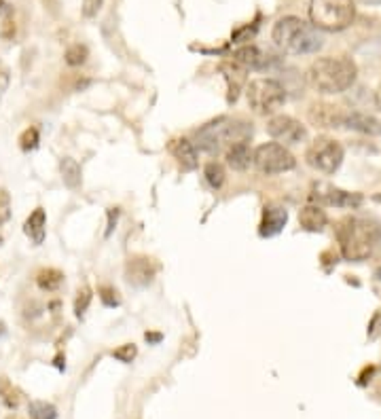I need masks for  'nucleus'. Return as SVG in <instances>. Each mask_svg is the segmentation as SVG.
<instances>
[{"label":"nucleus","instance_id":"1","mask_svg":"<svg viewBox=\"0 0 381 419\" xmlns=\"http://www.w3.org/2000/svg\"><path fill=\"white\" fill-rule=\"evenodd\" d=\"M337 239L341 246V254L347 261L360 263L375 252L381 239V229L369 218L347 216L337 227Z\"/></svg>","mask_w":381,"mask_h":419},{"label":"nucleus","instance_id":"2","mask_svg":"<svg viewBox=\"0 0 381 419\" xmlns=\"http://www.w3.org/2000/svg\"><path fill=\"white\" fill-rule=\"evenodd\" d=\"M271 36H273V43L282 49V51L292 53V56L316 53L324 45L322 32L316 26H312V23L303 21L301 17H295V15L277 19Z\"/></svg>","mask_w":381,"mask_h":419},{"label":"nucleus","instance_id":"3","mask_svg":"<svg viewBox=\"0 0 381 419\" xmlns=\"http://www.w3.org/2000/svg\"><path fill=\"white\" fill-rule=\"evenodd\" d=\"M356 81V64L347 58H320L308 70V83L318 93H343Z\"/></svg>","mask_w":381,"mask_h":419},{"label":"nucleus","instance_id":"4","mask_svg":"<svg viewBox=\"0 0 381 419\" xmlns=\"http://www.w3.org/2000/svg\"><path fill=\"white\" fill-rule=\"evenodd\" d=\"M252 138V128L244 121L220 117L216 121L206 123L195 134V142L199 149L208 153H220L222 149H229L238 142H248Z\"/></svg>","mask_w":381,"mask_h":419},{"label":"nucleus","instance_id":"5","mask_svg":"<svg viewBox=\"0 0 381 419\" xmlns=\"http://www.w3.org/2000/svg\"><path fill=\"white\" fill-rule=\"evenodd\" d=\"M312 26L326 32L345 30L356 17L354 0H312L310 3Z\"/></svg>","mask_w":381,"mask_h":419},{"label":"nucleus","instance_id":"6","mask_svg":"<svg viewBox=\"0 0 381 419\" xmlns=\"http://www.w3.org/2000/svg\"><path fill=\"white\" fill-rule=\"evenodd\" d=\"M246 95H248V106L261 117L273 115L279 106L286 102V89L273 79L252 81Z\"/></svg>","mask_w":381,"mask_h":419},{"label":"nucleus","instance_id":"7","mask_svg":"<svg viewBox=\"0 0 381 419\" xmlns=\"http://www.w3.org/2000/svg\"><path fill=\"white\" fill-rule=\"evenodd\" d=\"M252 163L257 165L261 174L271 176V174H284V171L292 169L297 165V159L279 142H265L257 146V151L252 153Z\"/></svg>","mask_w":381,"mask_h":419},{"label":"nucleus","instance_id":"8","mask_svg":"<svg viewBox=\"0 0 381 419\" xmlns=\"http://www.w3.org/2000/svg\"><path fill=\"white\" fill-rule=\"evenodd\" d=\"M305 159H308V163L314 169L322 171V174H333L343 163V146L333 138H326V136L316 138L308 149Z\"/></svg>","mask_w":381,"mask_h":419},{"label":"nucleus","instance_id":"9","mask_svg":"<svg viewBox=\"0 0 381 419\" xmlns=\"http://www.w3.org/2000/svg\"><path fill=\"white\" fill-rule=\"evenodd\" d=\"M267 132L273 140L282 142V146L286 144H301L305 138H308V132L301 125V123L292 117H286V115H279V117H273L269 123H267Z\"/></svg>","mask_w":381,"mask_h":419},{"label":"nucleus","instance_id":"10","mask_svg":"<svg viewBox=\"0 0 381 419\" xmlns=\"http://www.w3.org/2000/svg\"><path fill=\"white\" fill-rule=\"evenodd\" d=\"M312 200L326 204V206H335V208H358L362 204V197L358 193H347L341 191L333 184L318 182L312 189Z\"/></svg>","mask_w":381,"mask_h":419},{"label":"nucleus","instance_id":"11","mask_svg":"<svg viewBox=\"0 0 381 419\" xmlns=\"http://www.w3.org/2000/svg\"><path fill=\"white\" fill-rule=\"evenodd\" d=\"M125 278L134 286H148L155 278V267L146 256H134L125 265Z\"/></svg>","mask_w":381,"mask_h":419},{"label":"nucleus","instance_id":"12","mask_svg":"<svg viewBox=\"0 0 381 419\" xmlns=\"http://www.w3.org/2000/svg\"><path fill=\"white\" fill-rule=\"evenodd\" d=\"M288 223V212L286 208L277 206V204H271V206H265L263 210V220H261V237H273L282 231Z\"/></svg>","mask_w":381,"mask_h":419},{"label":"nucleus","instance_id":"13","mask_svg":"<svg viewBox=\"0 0 381 419\" xmlns=\"http://www.w3.org/2000/svg\"><path fill=\"white\" fill-rule=\"evenodd\" d=\"M341 128L347 130H356V132H362L369 136H379L381 134V121L365 115V112H343L341 115Z\"/></svg>","mask_w":381,"mask_h":419},{"label":"nucleus","instance_id":"14","mask_svg":"<svg viewBox=\"0 0 381 419\" xmlns=\"http://www.w3.org/2000/svg\"><path fill=\"white\" fill-rule=\"evenodd\" d=\"M220 72L224 75L227 89H229L227 102L233 104V102L238 100V95H240V91H242V87H244V83H246V68H242V66L235 64V62H229V64H222V66H220Z\"/></svg>","mask_w":381,"mask_h":419},{"label":"nucleus","instance_id":"15","mask_svg":"<svg viewBox=\"0 0 381 419\" xmlns=\"http://www.w3.org/2000/svg\"><path fill=\"white\" fill-rule=\"evenodd\" d=\"M170 153L174 155V159H178V163H181L185 169H195L197 167V149H195V144L189 142L187 138L172 140Z\"/></svg>","mask_w":381,"mask_h":419},{"label":"nucleus","instance_id":"16","mask_svg":"<svg viewBox=\"0 0 381 419\" xmlns=\"http://www.w3.org/2000/svg\"><path fill=\"white\" fill-rule=\"evenodd\" d=\"M341 115H343V110H339L337 106L320 104V106L312 108L310 119L316 123V125H322V128H341Z\"/></svg>","mask_w":381,"mask_h":419},{"label":"nucleus","instance_id":"17","mask_svg":"<svg viewBox=\"0 0 381 419\" xmlns=\"http://www.w3.org/2000/svg\"><path fill=\"white\" fill-rule=\"evenodd\" d=\"M23 231L25 235H28L36 246H41L45 241V231H47V214L43 208H36L30 218L25 220V225H23Z\"/></svg>","mask_w":381,"mask_h":419},{"label":"nucleus","instance_id":"18","mask_svg":"<svg viewBox=\"0 0 381 419\" xmlns=\"http://www.w3.org/2000/svg\"><path fill=\"white\" fill-rule=\"evenodd\" d=\"M299 223L305 231L316 233V231H322L326 227V214L318 206H305L299 212Z\"/></svg>","mask_w":381,"mask_h":419},{"label":"nucleus","instance_id":"19","mask_svg":"<svg viewBox=\"0 0 381 419\" xmlns=\"http://www.w3.org/2000/svg\"><path fill=\"white\" fill-rule=\"evenodd\" d=\"M227 163L231 165L233 169H238V171L248 169L250 163H252V151H250L248 142H238L233 146H229V149H227Z\"/></svg>","mask_w":381,"mask_h":419},{"label":"nucleus","instance_id":"20","mask_svg":"<svg viewBox=\"0 0 381 419\" xmlns=\"http://www.w3.org/2000/svg\"><path fill=\"white\" fill-rule=\"evenodd\" d=\"M233 62L240 64L242 68H252V70H257V68H263V66H265L267 58L259 51L257 47L248 45V47H240L238 51L233 53Z\"/></svg>","mask_w":381,"mask_h":419},{"label":"nucleus","instance_id":"21","mask_svg":"<svg viewBox=\"0 0 381 419\" xmlns=\"http://www.w3.org/2000/svg\"><path fill=\"white\" fill-rule=\"evenodd\" d=\"M60 171H62V180L68 189H79L81 184V165L76 163L72 157H64L60 161Z\"/></svg>","mask_w":381,"mask_h":419},{"label":"nucleus","instance_id":"22","mask_svg":"<svg viewBox=\"0 0 381 419\" xmlns=\"http://www.w3.org/2000/svg\"><path fill=\"white\" fill-rule=\"evenodd\" d=\"M64 282V274L58 269H43L41 274L36 276V284L41 290H47V292H54L62 286Z\"/></svg>","mask_w":381,"mask_h":419},{"label":"nucleus","instance_id":"23","mask_svg":"<svg viewBox=\"0 0 381 419\" xmlns=\"http://www.w3.org/2000/svg\"><path fill=\"white\" fill-rule=\"evenodd\" d=\"M28 415H30V419H56L58 417V409L51 403L34 400L28 407Z\"/></svg>","mask_w":381,"mask_h":419},{"label":"nucleus","instance_id":"24","mask_svg":"<svg viewBox=\"0 0 381 419\" xmlns=\"http://www.w3.org/2000/svg\"><path fill=\"white\" fill-rule=\"evenodd\" d=\"M203 176H206V180L212 189H220L224 182V167L220 163L212 161L206 165V169H203Z\"/></svg>","mask_w":381,"mask_h":419},{"label":"nucleus","instance_id":"25","mask_svg":"<svg viewBox=\"0 0 381 419\" xmlns=\"http://www.w3.org/2000/svg\"><path fill=\"white\" fill-rule=\"evenodd\" d=\"M87 56H89V51H87L85 45H72L66 51V64L68 66H81L87 62Z\"/></svg>","mask_w":381,"mask_h":419},{"label":"nucleus","instance_id":"26","mask_svg":"<svg viewBox=\"0 0 381 419\" xmlns=\"http://www.w3.org/2000/svg\"><path fill=\"white\" fill-rule=\"evenodd\" d=\"M89 303H91V290L85 286V288L79 290V297H76V301H74V313L81 318L87 311Z\"/></svg>","mask_w":381,"mask_h":419},{"label":"nucleus","instance_id":"27","mask_svg":"<svg viewBox=\"0 0 381 419\" xmlns=\"http://www.w3.org/2000/svg\"><path fill=\"white\" fill-rule=\"evenodd\" d=\"M0 394H3V400L9 409H15L19 405V396H17V392L11 387V383H7L5 379L0 381Z\"/></svg>","mask_w":381,"mask_h":419},{"label":"nucleus","instance_id":"28","mask_svg":"<svg viewBox=\"0 0 381 419\" xmlns=\"http://www.w3.org/2000/svg\"><path fill=\"white\" fill-rule=\"evenodd\" d=\"M19 144H21V149L23 151H34L36 146H38V132L34 128L30 130H25L19 138Z\"/></svg>","mask_w":381,"mask_h":419},{"label":"nucleus","instance_id":"29","mask_svg":"<svg viewBox=\"0 0 381 419\" xmlns=\"http://www.w3.org/2000/svg\"><path fill=\"white\" fill-rule=\"evenodd\" d=\"M11 218V197L5 189H0V225H5Z\"/></svg>","mask_w":381,"mask_h":419},{"label":"nucleus","instance_id":"30","mask_svg":"<svg viewBox=\"0 0 381 419\" xmlns=\"http://www.w3.org/2000/svg\"><path fill=\"white\" fill-rule=\"evenodd\" d=\"M136 354H138V350H136V345H132V343L121 345L119 350L113 352V356H115L117 360H121V362H132V360L136 358Z\"/></svg>","mask_w":381,"mask_h":419},{"label":"nucleus","instance_id":"31","mask_svg":"<svg viewBox=\"0 0 381 419\" xmlns=\"http://www.w3.org/2000/svg\"><path fill=\"white\" fill-rule=\"evenodd\" d=\"M100 299H102V303H104L106 307H117V305L121 303L119 297H117V290L111 288V286L100 288Z\"/></svg>","mask_w":381,"mask_h":419},{"label":"nucleus","instance_id":"32","mask_svg":"<svg viewBox=\"0 0 381 419\" xmlns=\"http://www.w3.org/2000/svg\"><path fill=\"white\" fill-rule=\"evenodd\" d=\"M102 3H104V0H83V15L95 17L97 11L102 9Z\"/></svg>","mask_w":381,"mask_h":419},{"label":"nucleus","instance_id":"33","mask_svg":"<svg viewBox=\"0 0 381 419\" xmlns=\"http://www.w3.org/2000/svg\"><path fill=\"white\" fill-rule=\"evenodd\" d=\"M7 87H9V70L3 66V62H0V95H3Z\"/></svg>","mask_w":381,"mask_h":419},{"label":"nucleus","instance_id":"34","mask_svg":"<svg viewBox=\"0 0 381 419\" xmlns=\"http://www.w3.org/2000/svg\"><path fill=\"white\" fill-rule=\"evenodd\" d=\"M117 218H119V210H117V208H111V210H108V227H106V235L113 233V229H115V225H117Z\"/></svg>","mask_w":381,"mask_h":419},{"label":"nucleus","instance_id":"35","mask_svg":"<svg viewBox=\"0 0 381 419\" xmlns=\"http://www.w3.org/2000/svg\"><path fill=\"white\" fill-rule=\"evenodd\" d=\"M13 34H15V26H13V21H11V19H7V21H5V30H3V36H5V38H11Z\"/></svg>","mask_w":381,"mask_h":419},{"label":"nucleus","instance_id":"36","mask_svg":"<svg viewBox=\"0 0 381 419\" xmlns=\"http://www.w3.org/2000/svg\"><path fill=\"white\" fill-rule=\"evenodd\" d=\"M161 339V335H148L146 333V341H159Z\"/></svg>","mask_w":381,"mask_h":419},{"label":"nucleus","instance_id":"37","mask_svg":"<svg viewBox=\"0 0 381 419\" xmlns=\"http://www.w3.org/2000/svg\"><path fill=\"white\" fill-rule=\"evenodd\" d=\"M377 104H379V108H381V87H379V91H377Z\"/></svg>","mask_w":381,"mask_h":419},{"label":"nucleus","instance_id":"38","mask_svg":"<svg viewBox=\"0 0 381 419\" xmlns=\"http://www.w3.org/2000/svg\"><path fill=\"white\" fill-rule=\"evenodd\" d=\"M3 333H5V324H3V322H0V335H3Z\"/></svg>","mask_w":381,"mask_h":419},{"label":"nucleus","instance_id":"39","mask_svg":"<svg viewBox=\"0 0 381 419\" xmlns=\"http://www.w3.org/2000/svg\"><path fill=\"white\" fill-rule=\"evenodd\" d=\"M377 276H379V280H381V269H379V271H377Z\"/></svg>","mask_w":381,"mask_h":419},{"label":"nucleus","instance_id":"40","mask_svg":"<svg viewBox=\"0 0 381 419\" xmlns=\"http://www.w3.org/2000/svg\"><path fill=\"white\" fill-rule=\"evenodd\" d=\"M5 5V0H0V7H3Z\"/></svg>","mask_w":381,"mask_h":419},{"label":"nucleus","instance_id":"41","mask_svg":"<svg viewBox=\"0 0 381 419\" xmlns=\"http://www.w3.org/2000/svg\"><path fill=\"white\" fill-rule=\"evenodd\" d=\"M11 419H13V417H11Z\"/></svg>","mask_w":381,"mask_h":419}]
</instances>
